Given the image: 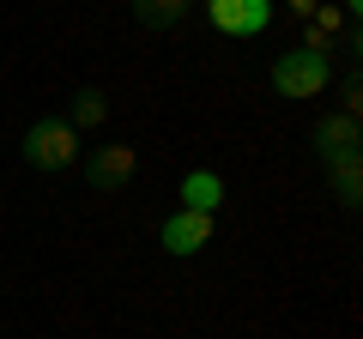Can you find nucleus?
<instances>
[{
  "label": "nucleus",
  "instance_id": "f257e3e1",
  "mask_svg": "<svg viewBox=\"0 0 363 339\" xmlns=\"http://www.w3.org/2000/svg\"><path fill=\"white\" fill-rule=\"evenodd\" d=\"M79 157V128L67 116H43L25 133V164L30 170H67Z\"/></svg>",
  "mask_w": 363,
  "mask_h": 339
},
{
  "label": "nucleus",
  "instance_id": "f03ea898",
  "mask_svg": "<svg viewBox=\"0 0 363 339\" xmlns=\"http://www.w3.org/2000/svg\"><path fill=\"white\" fill-rule=\"evenodd\" d=\"M327 55H315V49H291V55H279L272 61V85H279V97H321L327 91Z\"/></svg>",
  "mask_w": 363,
  "mask_h": 339
},
{
  "label": "nucleus",
  "instance_id": "7ed1b4c3",
  "mask_svg": "<svg viewBox=\"0 0 363 339\" xmlns=\"http://www.w3.org/2000/svg\"><path fill=\"white\" fill-rule=\"evenodd\" d=\"M206 18L224 37H260L272 25V0H206Z\"/></svg>",
  "mask_w": 363,
  "mask_h": 339
},
{
  "label": "nucleus",
  "instance_id": "20e7f679",
  "mask_svg": "<svg viewBox=\"0 0 363 339\" xmlns=\"http://www.w3.org/2000/svg\"><path fill=\"white\" fill-rule=\"evenodd\" d=\"M157 243H164V255H200V248L212 243V212L176 206V212L164 218V230H157Z\"/></svg>",
  "mask_w": 363,
  "mask_h": 339
},
{
  "label": "nucleus",
  "instance_id": "39448f33",
  "mask_svg": "<svg viewBox=\"0 0 363 339\" xmlns=\"http://www.w3.org/2000/svg\"><path fill=\"white\" fill-rule=\"evenodd\" d=\"M133 170H140L133 145H104V152L85 164V176H91V188H97V194H116L121 182H133Z\"/></svg>",
  "mask_w": 363,
  "mask_h": 339
},
{
  "label": "nucleus",
  "instance_id": "423d86ee",
  "mask_svg": "<svg viewBox=\"0 0 363 339\" xmlns=\"http://www.w3.org/2000/svg\"><path fill=\"white\" fill-rule=\"evenodd\" d=\"M315 145H321L327 164L345 157V152H357V116H327V121H315Z\"/></svg>",
  "mask_w": 363,
  "mask_h": 339
},
{
  "label": "nucleus",
  "instance_id": "0eeeda50",
  "mask_svg": "<svg viewBox=\"0 0 363 339\" xmlns=\"http://www.w3.org/2000/svg\"><path fill=\"white\" fill-rule=\"evenodd\" d=\"M182 206L188 212H218L224 206V182L212 176V170H194V176L182 182Z\"/></svg>",
  "mask_w": 363,
  "mask_h": 339
},
{
  "label": "nucleus",
  "instance_id": "6e6552de",
  "mask_svg": "<svg viewBox=\"0 0 363 339\" xmlns=\"http://www.w3.org/2000/svg\"><path fill=\"white\" fill-rule=\"evenodd\" d=\"M188 6H194V0H133V18H140L145 30H164V25H176Z\"/></svg>",
  "mask_w": 363,
  "mask_h": 339
},
{
  "label": "nucleus",
  "instance_id": "1a4fd4ad",
  "mask_svg": "<svg viewBox=\"0 0 363 339\" xmlns=\"http://www.w3.org/2000/svg\"><path fill=\"white\" fill-rule=\"evenodd\" d=\"M104 116H109L104 91H91V85H85V91L73 97V116H67V121H73V128H104Z\"/></svg>",
  "mask_w": 363,
  "mask_h": 339
},
{
  "label": "nucleus",
  "instance_id": "9d476101",
  "mask_svg": "<svg viewBox=\"0 0 363 339\" xmlns=\"http://www.w3.org/2000/svg\"><path fill=\"white\" fill-rule=\"evenodd\" d=\"M333 188H339V200H345V206H357V152L333 157Z\"/></svg>",
  "mask_w": 363,
  "mask_h": 339
},
{
  "label": "nucleus",
  "instance_id": "9b49d317",
  "mask_svg": "<svg viewBox=\"0 0 363 339\" xmlns=\"http://www.w3.org/2000/svg\"><path fill=\"white\" fill-rule=\"evenodd\" d=\"M291 13H303V18H309V13H315V0H291Z\"/></svg>",
  "mask_w": 363,
  "mask_h": 339
},
{
  "label": "nucleus",
  "instance_id": "f8f14e48",
  "mask_svg": "<svg viewBox=\"0 0 363 339\" xmlns=\"http://www.w3.org/2000/svg\"><path fill=\"white\" fill-rule=\"evenodd\" d=\"M345 6H351V13H357V6H363V0H345Z\"/></svg>",
  "mask_w": 363,
  "mask_h": 339
}]
</instances>
